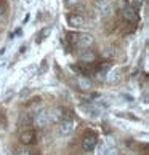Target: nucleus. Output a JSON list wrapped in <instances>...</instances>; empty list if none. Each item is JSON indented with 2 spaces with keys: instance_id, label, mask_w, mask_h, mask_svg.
Returning <instances> with one entry per match:
<instances>
[{
  "instance_id": "5",
  "label": "nucleus",
  "mask_w": 149,
  "mask_h": 155,
  "mask_svg": "<svg viewBox=\"0 0 149 155\" xmlns=\"http://www.w3.org/2000/svg\"><path fill=\"white\" fill-rule=\"evenodd\" d=\"M122 18L128 24H135L138 21V11L131 7V5H127L125 8H122Z\"/></svg>"
},
{
  "instance_id": "19",
  "label": "nucleus",
  "mask_w": 149,
  "mask_h": 155,
  "mask_svg": "<svg viewBox=\"0 0 149 155\" xmlns=\"http://www.w3.org/2000/svg\"><path fill=\"white\" fill-rule=\"evenodd\" d=\"M47 69H48V64H47V61H43V62H42V67H40V71H39V74H43Z\"/></svg>"
},
{
  "instance_id": "4",
  "label": "nucleus",
  "mask_w": 149,
  "mask_h": 155,
  "mask_svg": "<svg viewBox=\"0 0 149 155\" xmlns=\"http://www.w3.org/2000/svg\"><path fill=\"white\" fill-rule=\"evenodd\" d=\"M95 42V38L91 34H77V37H76V42H74V47L79 48V50H87L90 48L91 45H93Z\"/></svg>"
},
{
  "instance_id": "8",
  "label": "nucleus",
  "mask_w": 149,
  "mask_h": 155,
  "mask_svg": "<svg viewBox=\"0 0 149 155\" xmlns=\"http://www.w3.org/2000/svg\"><path fill=\"white\" fill-rule=\"evenodd\" d=\"M48 118H50V123H59L63 118H64V109L63 107H55L48 110Z\"/></svg>"
},
{
  "instance_id": "1",
  "label": "nucleus",
  "mask_w": 149,
  "mask_h": 155,
  "mask_svg": "<svg viewBox=\"0 0 149 155\" xmlns=\"http://www.w3.org/2000/svg\"><path fill=\"white\" fill-rule=\"evenodd\" d=\"M74 130H76V123H74V120L71 118H63L61 122L58 123V128H56V134L59 137H67L74 133Z\"/></svg>"
},
{
  "instance_id": "3",
  "label": "nucleus",
  "mask_w": 149,
  "mask_h": 155,
  "mask_svg": "<svg viewBox=\"0 0 149 155\" xmlns=\"http://www.w3.org/2000/svg\"><path fill=\"white\" fill-rule=\"evenodd\" d=\"M98 144V134L95 131H87L82 137V149L83 152H93V149Z\"/></svg>"
},
{
  "instance_id": "20",
  "label": "nucleus",
  "mask_w": 149,
  "mask_h": 155,
  "mask_svg": "<svg viewBox=\"0 0 149 155\" xmlns=\"http://www.w3.org/2000/svg\"><path fill=\"white\" fill-rule=\"evenodd\" d=\"M130 155H136V153H130Z\"/></svg>"
},
{
  "instance_id": "11",
  "label": "nucleus",
  "mask_w": 149,
  "mask_h": 155,
  "mask_svg": "<svg viewBox=\"0 0 149 155\" xmlns=\"http://www.w3.org/2000/svg\"><path fill=\"white\" fill-rule=\"evenodd\" d=\"M77 87H79L80 90H83V91L90 90V88H91V82H90V78H88L87 75H80V77L77 78Z\"/></svg>"
},
{
  "instance_id": "13",
  "label": "nucleus",
  "mask_w": 149,
  "mask_h": 155,
  "mask_svg": "<svg viewBox=\"0 0 149 155\" xmlns=\"http://www.w3.org/2000/svg\"><path fill=\"white\" fill-rule=\"evenodd\" d=\"M101 54H103V58L111 59V58H114V56H116V50H114L112 47H107V48H104V50L101 51Z\"/></svg>"
},
{
  "instance_id": "15",
  "label": "nucleus",
  "mask_w": 149,
  "mask_h": 155,
  "mask_svg": "<svg viewBox=\"0 0 149 155\" xmlns=\"http://www.w3.org/2000/svg\"><path fill=\"white\" fill-rule=\"evenodd\" d=\"M16 155H32V150L27 146H24V144H21V147L16 150Z\"/></svg>"
},
{
  "instance_id": "16",
  "label": "nucleus",
  "mask_w": 149,
  "mask_h": 155,
  "mask_svg": "<svg viewBox=\"0 0 149 155\" xmlns=\"http://www.w3.org/2000/svg\"><path fill=\"white\" fill-rule=\"evenodd\" d=\"M106 72H107V71H104V69H100V71H96V72H95L96 80H100V82L106 80Z\"/></svg>"
},
{
  "instance_id": "10",
  "label": "nucleus",
  "mask_w": 149,
  "mask_h": 155,
  "mask_svg": "<svg viewBox=\"0 0 149 155\" xmlns=\"http://www.w3.org/2000/svg\"><path fill=\"white\" fill-rule=\"evenodd\" d=\"M80 61L85 62V64H93L96 61V54L91 50H85L82 54H80Z\"/></svg>"
},
{
  "instance_id": "9",
  "label": "nucleus",
  "mask_w": 149,
  "mask_h": 155,
  "mask_svg": "<svg viewBox=\"0 0 149 155\" xmlns=\"http://www.w3.org/2000/svg\"><path fill=\"white\" fill-rule=\"evenodd\" d=\"M120 80H122V74L117 69H112V71L106 72V82L109 85H117L120 83Z\"/></svg>"
},
{
  "instance_id": "18",
  "label": "nucleus",
  "mask_w": 149,
  "mask_h": 155,
  "mask_svg": "<svg viewBox=\"0 0 149 155\" xmlns=\"http://www.w3.org/2000/svg\"><path fill=\"white\" fill-rule=\"evenodd\" d=\"M79 2H80V0H66V5H67V7H76Z\"/></svg>"
},
{
  "instance_id": "17",
  "label": "nucleus",
  "mask_w": 149,
  "mask_h": 155,
  "mask_svg": "<svg viewBox=\"0 0 149 155\" xmlns=\"http://www.w3.org/2000/svg\"><path fill=\"white\" fill-rule=\"evenodd\" d=\"M7 11H8V5L5 3L3 0H0V16H3Z\"/></svg>"
},
{
  "instance_id": "2",
  "label": "nucleus",
  "mask_w": 149,
  "mask_h": 155,
  "mask_svg": "<svg viewBox=\"0 0 149 155\" xmlns=\"http://www.w3.org/2000/svg\"><path fill=\"white\" fill-rule=\"evenodd\" d=\"M32 125L36 128H47L50 125L47 109H40V110H36V114H32Z\"/></svg>"
},
{
  "instance_id": "6",
  "label": "nucleus",
  "mask_w": 149,
  "mask_h": 155,
  "mask_svg": "<svg viewBox=\"0 0 149 155\" xmlns=\"http://www.w3.org/2000/svg\"><path fill=\"white\" fill-rule=\"evenodd\" d=\"M66 21L71 27H74V29H79V27L85 26V18L82 15H77V13H69L66 16Z\"/></svg>"
},
{
  "instance_id": "12",
  "label": "nucleus",
  "mask_w": 149,
  "mask_h": 155,
  "mask_svg": "<svg viewBox=\"0 0 149 155\" xmlns=\"http://www.w3.org/2000/svg\"><path fill=\"white\" fill-rule=\"evenodd\" d=\"M107 150H109V146L106 142L96 144V155H107Z\"/></svg>"
},
{
  "instance_id": "7",
  "label": "nucleus",
  "mask_w": 149,
  "mask_h": 155,
  "mask_svg": "<svg viewBox=\"0 0 149 155\" xmlns=\"http://www.w3.org/2000/svg\"><path fill=\"white\" fill-rule=\"evenodd\" d=\"M36 139H37V134H36V131H34V130H24V131H21V133H19V142H21V144H24V146L34 144Z\"/></svg>"
},
{
  "instance_id": "14",
  "label": "nucleus",
  "mask_w": 149,
  "mask_h": 155,
  "mask_svg": "<svg viewBox=\"0 0 149 155\" xmlns=\"http://www.w3.org/2000/svg\"><path fill=\"white\" fill-rule=\"evenodd\" d=\"M48 34H50V27H45V29H43V31H42V32H40L39 35H37V40H36V42H37V43H42L43 40L47 38Z\"/></svg>"
}]
</instances>
